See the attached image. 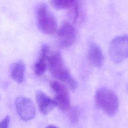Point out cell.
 <instances>
[{
	"label": "cell",
	"instance_id": "8992f818",
	"mask_svg": "<svg viewBox=\"0 0 128 128\" xmlns=\"http://www.w3.org/2000/svg\"><path fill=\"white\" fill-rule=\"evenodd\" d=\"M76 38L74 28L67 22H62L57 32V42L60 47L63 48L71 46Z\"/></svg>",
	"mask_w": 128,
	"mask_h": 128
},
{
	"label": "cell",
	"instance_id": "7c38bea8",
	"mask_svg": "<svg viewBox=\"0 0 128 128\" xmlns=\"http://www.w3.org/2000/svg\"><path fill=\"white\" fill-rule=\"evenodd\" d=\"M52 6L58 10L70 8L76 3V0H50Z\"/></svg>",
	"mask_w": 128,
	"mask_h": 128
},
{
	"label": "cell",
	"instance_id": "5bb4252c",
	"mask_svg": "<svg viewBox=\"0 0 128 128\" xmlns=\"http://www.w3.org/2000/svg\"><path fill=\"white\" fill-rule=\"evenodd\" d=\"M77 111L74 110L72 114H71V116H70V117H71V120H72L74 122L75 121L77 120H78V114L77 113Z\"/></svg>",
	"mask_w": 128,
	"mask_h": 128
},
{
	"label": "cell",
	"instance_id": "ba28073f",
	"mask_svg": "<svg viewBox=\"0 0 128 128\" xmlns=\"http://www.w3.org/2000/svg\"><path fill=\"white\" fill-rule=\"evenodd\" d=\"M49 54L48 46L46 44H42L41 46L38 59L33 67L34 72L36 76H41L45 72L48 67L47 62Z\"/></svg>",
	"mask_w": 128,
	"mask_h": 128
},
{
	"label": "cell",
	"instance_id": "5b68a950",
	"mask_svg": "<svg viewBox=\"0 0 128 128\" xmlns=\"http://www.w3.org/2000/svg\"><path fill=\"white\" fill-rule=\"evenodd\" d=\"M50 85L55 93L54 100L56 106L62 112L68 111L70 107V98L68 88L64 84L56 80L51 82Z\"/></svg>",
	"mask_w": 128,
	"mask_h": 128
},
{
	"label": "cell",
	"instance_id": "9a60e30c",
	"mask_svg": "<svg viewBox=\"0 0 128 128\" xmlns=\"http://www.w3.org/2000/svg\"><path fill=\"white\" fill-rule=\"evenodd\" d=\"M46 128H57L56 126H53V125H50V126H47Z\"/></svg>",
	"mask_w": 128,
	"mask_h": 128
},
{
	"label": "cell",
	"instance_id": "8fae6325",
	"mask_svg": "<svg viewBox=\"0 0 128 128\" xmlns=\"http://www.w3.org/2000/svg\"><path fill=\"white\" fill-rule=\"evenodd\" d=\"M25 71V64L21 60H18L14 63L10 69L12 78L17 83L21 84L24 80Z\"/></svg>",
	"mask_w": 128,
	"mask_h": 128
},
{
	"label": "cell",
	"instance_id": "30bf717a",
	"mask_svg": "<svg viewBox=\"0 0 128 128\" xmlns=\"http://www.w3.org/2000/svg\"><path fill=\"white\" fill-rule=\"evenodd\" d=\"M88 60L90 63L97 68H101L104 62V54L100 48L96 44L91 42L88 48Z\"/></svg>",
	"mask_w": 128,
	"mask_h": 128
},
{
	"label": "cell",
	"instance_id": "9c48e42d",
	"mask_svg": "<svg viewBox=\"0 0 128 128\" xmlns=\"http://www.w3.org/2000/svg\"><path fill=\"white\" fill-rule=\"evenodd\" d=\"M36 98L40 110L44 115L48 114L56 106L54 100L40 90L36 91Z\"/></svg>",
	"mask_w": 128,
	"mask_h": 128
},
{
	"label": "cell",
	"instance_id": "6da1fadb",
	"mask_svg": "<svg viewBox=\"0 0 128 128\" xmlns=\"http://www.w3.org/2000/svg\"><path fill=\"white\" fill-rule=\"evenodd\" d=\"M47 64L50 74L54 78L66 83L72 90H74L76 88L78 83L65 66L62 54L59 52L50 53Z\"/></svg>",
	"mask_w": 128,
	"mask_h": 128
},
{
	"label": "cell",
	"instance_id": "52a82bcc",
	"mask_svg": "<svg viewBox=\"0 0 128 128\" xmlns=\"http://www.w3.org/2000/svg\"><path fill=\"white\" fill-rule=\"evenodd\" d=\"M15 104L16 112L22 120H30L35 116V106L30 98L22 96H18L16 100Z\"/></svg>",
	"mask_w": 128,
	"mask_h": 128
},
{
	"label": "cell",
	"instance_id": "277c9868",
	"mask_svg": "<svg viewBox=\"0 0 128 128\" xmlns=\"http://www.w3.org/2000/svg\"><path fill=\"white\" fill-rule=\"evenodd\" d=\"M108 53L111 60L118 64L128 58V35L115 37L110 42Z\"/></svg>",
	"mask_w": 128,
	"mask_h": 128
},
{
	"label": "cell",
	"instance_id": "4fadbf2b",
	"mask_svg": "<svg viewBox=\"0 0 128 128\" xmlns=\"http://www.w3.org/2000/svg\"><path fill=\"white\" fill-rule=\"evenodd\" d=\"M10 118L9 116H6L0 122V128H8Z\"/></svg>",
	"mask_w": 128,
	"mask_h": 128
},
{
	"label": "cell",
	"instance_id": "3957f363",
	"mask_svg": "<svg viewBox=\"0 0 128 128\" xmlns=\"http://www.w3.org/2000/svg\"><path fill=\"white\" fill-rule=\"evenodd\" d=\"M37 26L39 30L45 34H52L57 30V22L54 16L44 3L36 7Z\"/></svg>",
	"mask_w": 128,
	"mask_h": 128
},
{
	"label": "cell",
	"instance_id": "7a4b0ae2",
	"mask_svg": "<svg viewBox=\"0 0 128 128\" xmlns=\"http://www.w3.org/2000/svg\"><path fill=\"white\" fill-rule=\"evenodd\" d=\"M96 103L98 106L110 116L116 112L118 105L117 95L111 90L106 88H100L96 92Z\"/></svg>",
	"mask_w": 128,
	"mask_h": 128
}]
</instances>
